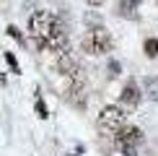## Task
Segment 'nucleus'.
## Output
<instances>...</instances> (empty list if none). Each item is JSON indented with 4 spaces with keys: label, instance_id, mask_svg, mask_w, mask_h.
Wrapping results in <instances>:
<instances>
[{
    "label": "nucleus",
    "instance_id": "f257e3e1",
    "mask_svg": "<svg viewBox=\"0 0 158 156\" xmlns=\"http://www.w3.org/2000/svg\"><path fill=\"white\" fill-rule=\"evenodd\" d=\"M117 42L114 34L109 31V26H96V29H85L81 37H78V50L88 57H106L109 52H114Z\"/></svg>",
    "mask_w": 158,
    "mask_h": 156
},
{
    "label": "nucleus",
    "instance_id": "f03ea898",
    "mask_svg": "<svg viewBox=\"0 0 158 156\" xmlns=\"http://www.w3.org/2000/svg\"><path fill=\"white\" fill-rule=\"evenodd\" d=\"M127 117H130V112L124 107H119L117 102L104 104V107L98 109V115H96V128H98V133H101L104 138H114V135L127 125Z\"/></svg>",
    "mask_w": 158,
    "mask_h": 156
},
{
    "label": "nucleus",
    "instance_id": "7ed1b4c3",
    "mask_svg": "<svg viewBox=\"0 0 158 156\" xmlns=\"http://www.w3.org/2000/svg\"><path fill=\"white\" fill-rule=\"evenodd\" d=\"M111 143H114V148H117L119 156H137L140 148H143V143H145V133H143V128L127 122V125L111 138Z\"/></svg>",
    "mask_w": 158,
    "mask_h": 156
},
{
    "label": "nucleus",
    "instance_id": "20e7f679",
    "mask_svg": "<svg viewBox=\"0 0 158 156\" xmlns=\"http://www.w3.org/2000/svg\"><path fill=\"white\" fill-rule=\"evenodd\" d=\"M143 99H145V94H143V89H140V78H135V76L124 78V83H122V89H119V99H117V104L124 107L130 115H132L135 109H140Z\"/></svg>",
    "mask_w": 158,
    "mask_h": 156
},
{
    "label": "nucleus",
    "instance_id": "39448f33",
    "mask_svg": "<svg viewBox=\"0 0 158 156\" xmlns=\"http://www.w3.org/2000/svg\"><path fill=\"white\" fill-rule=\"evenodd\" d=\"M81 68H83V65H81V57L75 55V50L57 55L55 63H52V73H55L57 78H68V76H73L75 70H81Z\"/></svg>",
    "mask_w": 158,
    "mask_h": 156
},
{
    "label": "nucleus",
    "instance_id": "423d86ee",
    "mask_svg": "<svg viewBox=\"0 0 158 156\" xmlns=\"http://www.w3.org/2000/svg\"><path fill=\"white\" fill-rule=\"evenodd\" d=\"M114 16L122 18V21H132V24L140 21V11L132 8L127 0H117V3H114Z\"/></svg>",
    "mask_w": 158,
    "mask_h": 156
},
{
    "label": "nucleus",
    "instance_id": "0eeeda50",
    "mask_svg": "<svg viewBox=\"0 0 158 156\" xmlns=\"http://www.w3.org/2000/svg\"><path fill=\"white\" fill-rule=\"evenodd\" d=\"M140 89L148 99H153L158 104V76H143L140 78Z\"/></svg>",
    "mask_w": 158,
    "mask_h": 156
},
{
    "label": "nucleus",
    "instance_id": "6e6552de",
    "mask_svg": "<svg viewBox=\"0 0 158 156\" xmlns=\"http://www.w3.org/2000/svg\"><path fill=\"white\" fill-rule=\"evenodd\" d=\"M143 55L148 60H156L158 57V37H145L143 39Z\"/></svg>",
    "mask_w": 158,
    "mask_h": 156
},
{
    "label": "nucleus",
    "instance_id": "1a4fd4ad",
    "mask_svg": "<svg viewBox=\"0 0 158 156\" xmlns=\"http://www.w3.org/2000/svg\"><path fill=\"white\" fill-rule=\"evenodd\" d=\"M104 70H106V78H109V81H114V78H119V76L124 73V65L117 60V57H109V60H106V68H104Z\"/></svg>",
    "mask_w": 158,
    "mask_h": 156
},
{
    "label": "nucleus",
    "instance_id": "9d476101",
    "mask_svg": "<svg viewBox=\"0 0 158 156\" xmlns=\"http://www.w3.org/2000/svg\"><path fill=\"white\" fill-rule=\"evenodd\" d=\"M5 34H8L13 42L18 44V47H29V42H26V34H23L21 29H18L16 24H8V26H5Z\"/></svg>",
    "mask_w": 158,
    "mask_h": 156
},
{
    "label": "nucleus",
    "instance_id": "9b49d317",
    "mask_svg": "<svg viewBox=\"0 0 158 156\" xmlns=\"http://www.w3.org/2000/svg\"><path fill=\"white\" fill-rule=\"evenodd\" d=\"M83 26L85 29H96V26H104V16L98 11H85L83 13Z\"/></svg>",
    "mask_w": 158,
    "mask_h": 156
},
{
    "label": "nucleus",
    "instance_id": "f8f14e48",
    "mask_svg": "<svg viewBox=\"0 0 158 156\" xmlns=\"http://www.w3.org/2000/svg\"><path fill=\"white\" fill-rule=\"evenodd\" d=\"M34 109H36L39 120H49V107H47V102H44V96L39 94V89H36V96H34Z\"/></svg>",
    "mask_w": 158,
    "mask_h": 156
},
{
    "label": "nucleus",
    "instance_id": "ddd939ff",
    "mask_svg": "<svg viewBox=\"0 0 158 156\" xmlns=\"http://www.w3.org/2000/svg\"><path fill=\"white\" fill-rule=\"evenodd\" d=\"M3 60L8 63V68H10V73H16V76H21V65H18V60H16V55H13L10 50H3Z\"/></svg>",
    "mask_w": 158,
    "mask_h": 156
},
{
    "label": "nucleus",
    "instance_id": "4468645a",
    "mask_svg": "<svg viewBox=\"0 0 158 156\" xmlns=\"http://www.w3.org/2000/svg\"><path fill=\"white\" fill-rule=\"evenodd\" d=\"M85 5H91V8H101V5H106V0H85Z\"/></svg>",
    "mask_w": 158,
    "mask_h": 156
},
{
    "label": "nucleus",
    "instance_id": "2eb2a0df",
    "mask_svg": "<svg viewBox=\"0 0 158 156\" xmlns=\"http://www.w3.org/2000/svg\"><path fill=\"white\" fill-rule=\"evenodd\" d=\"M127 3H130V5H132V8H140V5H143V3H145V0H127Z\"/></svg>",
    "mask_w": 158,
    "mask_h": 156
}]
</instances>
